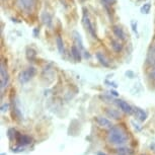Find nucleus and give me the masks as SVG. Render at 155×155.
I'll return each instance as SVG.
<instances>
[{
    "instance_id": "nucleus-1",
    "label": "nucleus",
    "mask_w": 155,
    "mask_h": 155,
    "mask_svg": "<svg viewBox=\"0 0 155 155\" xmlns=\"http://www.w3.org/2000/svg\"><path fill=\"white\" fill-rule=\"evenodd\" d=\"M109 141L112 144L122 145L127 141V135L119 127H112L109 132Z\"/></svg>"
},
{
    "instance_id": "nucleus-2",
    "label": "nucleus",
    "mask_w": 155,
    "mask_h": 155,
    "mask_svg": "<svg viewBox=\"0 0 155 155\" xmlns=\"http://www.w3.org/2000/svg\"><path fill=\"white\" fill-rule=\"evenodd\" d=\"M35 74H36V69L34 67H30V68L23 70L19 73L18 75V80L20 83H27L28 82L31 78L34 77Z\"/></svg>"
},
{
    "instance_id": "nucleus-3",
    "label": "nucleus",
    "mask_w": 155,
    "mask_h": 155,
    "mask_svg": "<svg viewBox=\"0 0 155 155\" xmlns=\"http://www.w3.org/2000/svg\"><path fill=\"white\" fill-rule=\"evenodd\" d=\"M83 25H85L86 30H88V31L92 35L93 38H95L94 30H93V27H92L91 22H90V20L88 18V15L86 14V12H84V15H83Z\"/></svg>"
},
{
    "instance_id": "nucleus-4",
    "label": "nucleus",
    "mask_w": 155,
    "mask_h": 155,
    "mask_svg": "<svg viewBox=\"0 0 155 155\" xmlns=\"http://www.w3.org/2000/svg\"><path fill=\"white\" fill-rule=\"evenodd\" d=\"M15 139H16V141L17 143H18L19 145H27V144H30V143L31 142V139L30 138V137H28V136H22L21 134H19V133H16L15 134Z\"/></svg>"
},
{
    "instance_id": "nucleus-5",
    "label": "nucleus",
    "mask_w": 155,
    "mask_h": 155,
    "mask_svg": "<svg viewBox=\"0 0 155 155\" xmlns=\"http://www.w3.org/2000/svg\"><path fill=\"white\" fill-rule=\"evenodd\" d=\"M96 122L101 127H106V128H112L113 124L110 120H107V118H102V117H97L96 118Z\"/></svg>"
},
{
    "instance_id": "nucleus-6",
    "label": "nucleus",
    "mask_w": 155,
    "mask_h": 155,
    "mask_svg": "<svg viewBox=\"0 0 155 155\" xmlns=\"http://www.w3.org/2000/svg\"><path fill=\"white\" fill-rule=\"evenodd\" d=\"M118 104H119L120 109H121L124 113H126V114H131V113H132V110H133L132 107H131L128 102H126L124 101H118Z\"/></svg>"
},
{
    "instance_id": "nucleus-7",
    "label": "nucleus",
    "mask_w": 155,
    "mask_h": 155,
    "mask_svg": "<svg viewBox=\"0 0 155 155\" xmlns=\"http://www.w3.org/2000/svg\"><path fill=\"white\" fill-rule=\"evenodd\" d=\"M8 83V74L5 70L4 66L1 65V88L3 89Z\"/></svg>"
},
{
    "instance_id": "nucleus-8",
    "label": "nucleus",
    "mask_w": 155,
    "mask_h": 155,
    "mask_svg": "<svg viewBox=\"0 0 155 155\" xmlns=\"http://www.w3.org/2000/svg\"><path fill=\"white\" fill-rule=\"evenodd\" d=\"M134 113H135L136 118L142 122L145 121L146 118H147V114H146L142 109H140V107H135V109H134Z\"/></svg>"
},
{
    "instance_id": "nucleus-9",
    "label": "nucleus",
    "mask_w": 155,
    "mask_h": 155,
    "mask_svg": "<svg viewBox=\"0 0 155 155\" xmlns=\"http://www.w3.org/2000/svg\"><path fill=\"white\" fill-rule=\"evenodd\" d=\"M71 53H72V56L74 57L75 61H80V59H81V53H80L79 48H77L76 46H73L72 49H71Z\"/></svg>"
},
{
    "instance_id": "nucleus-10",
    "label": "nucleus",
    "mask_w": 155,
    "mask_h": 155,
    "mask_svg": "<svg viewBox=\"0 0 155 155\" xmlns=\"http://www.w3.org/2000/svg\"><path fill=\"white\" fill-rule=\"evenodd\" d=\"M113 31H114V34H115L116 36L119 38V39L124 40V38H125V34H124V31H123L121 28H120V27H114Z\"/></svg>"
},
{
    "instance_id": "nucleus-11",
    "label": "nucleus",
    "mask_w": 155,
    "mask_h": 155,
    "mask_svg": "<svg viewBox=\"0 0 155 155\" xmlns=\"http://www.w3.org/2000/svg\"><path fill=\"white\" fill-rule=\"evenodd\" d=\"M107 114L110 118H113V119H119L120 118V114L117 112L116 110H110V109H107Z\"/></svg>"
},
{
    "instance_id": "nucleus-12",
    "label": "nucleus",
    "mask_w": 155,
    "mask_h": 155,
    "mask_svg": "<svg viewBox=\"0 0 155 155\" xmlns=\"http://www.w3.org/2000/svg\"><path fill=\"white\" fill-rule=\"evenodd\" d=\"M96 58H97V59L99 60V62H101L104 66L109 67V62H107V61L106 60V58H104V56L101 53H97V54H96Z\"/></svg>"
},
{
    "instance_id": "nucleus-13",
    "label": "nucleus",
    "mask_w": 155,
    "mask_h": 155,
    "mask_svg": "<svg viewBox=\"0 0 155 155\" xmlns=\"http://www.w3.org/2000/svg\"><path fill=\"white\" fill-rule=\"evenodd\" d=\"M56 42H57V47H58V50H59L60 54H63L64 53V45H63L62 39H61L60 37H58L57 40H56Z\"/></svg>"
},
{
    "instance_id": "nucleus-14",
    "label": "nucleus",
    "mask_w": 155,
    "mask_h": 155,
    "mask_svg": "<svg viewBox=\"0 0 155 155\" xmlns=\"http://www.w3.org/2000/svg\"><path fill=\"white\" fill-rule=\"evenodd\" d=\"M130 149H127V148H119L118 149V152L120 154H123V155H128L131 153V151H129Z\"/></svg>"
},
{
    "instance_id": "nucleus-15",
    "label": "nucleus",
    "mask_w": 155,
    "mask_h": 155,
    "mask_svg": "<svg viewBox=\"0 0 155 155\" xmlns=\"http://www.w3.org/2000/svg\"><path fill=\"white\" fill-rule=\"evenodd\" d=\"M149 10H150V4H149V3L144 4V6L141 8V11L143 13H148Z\"/></svg>"
},
{
    "instance_id": "nucleus-16",
    "label": "nucleus",
    "mask_w": 155,
    "mask_h": 155,
    "mask_svg": "<svg viewBox=\"0 0 155 155\" xmlns=\"http://www.w3.org/2000/svg\"><path fill=\"white\" fill-rule=\"evenodd\" d=\"M13 152H20V151H23V148H22V146L20 145L19 147H17V148H13Z\"/></svg>"
},
{
    "instance_id": "nucleus-17",
    "label": "nucleus",
    "mask_w": 155,
    "mask_h": 155,
    "mask_svg": "<svg viewBox=\"0 0 155 155\" xmlns=\"http://www.w3.org/2000/svg\"><path fill=\"white\" fill-rule=\"evenodd\" d=\"M7 109H8V104H3V106H2V107H1V110L2 112H5V110H7Z\"/></svg>"
},
{
    "instance_id": "nucleus-18",
    "label": "nucleus",
    "mask_w": 155,
    "mask_h": 155,
    "mask_svg": "<svg viewBox=\"0 0 155 155\" xmlns=\"http://www.w3.org/2000/svg\"><path fill=\"white\" fill-rule=\"evenodd\" d=\"M104 1L107 2V3H114V2H115L116 0H104Z\"/></svg>"
},
{
    "instance_id": "nucleus-19",
    "label": "nucleus",
    "mask_w": 155,
    "mask_h": 155,
    "mask_svg": "<svg viewBox=\"0 0 155 155\" xmlns=\"http://www.w3.org/2000/svg\"><path fill=\"white\" fill-rule=\"evenodd\" d=\"M150 77H151V78H153V79H155V71H153V72L151 73Z\"/></svg>"
},
{
    "instance_id": "nucleus-20",
    "label": "nucleus",
    "mask_w": 155,
    "mask_h": 155,
    "mask_svg": "<svg viewBox=\"0 0 155 155\" xmlns=\"http://www.w3.org/2000/svg\"><path fill=\"white\" fill-rule=\"evenodd\" d=\"M98 155H107V154H104V153H101V152H99Z\"/></svg>"
}]
</instances>
